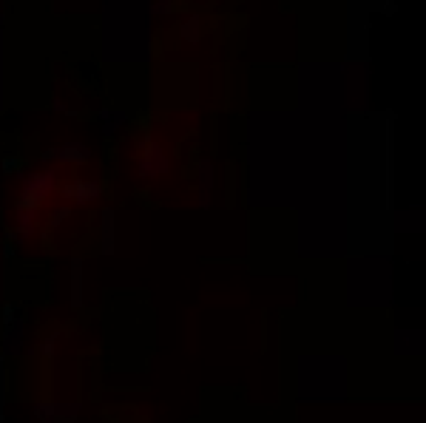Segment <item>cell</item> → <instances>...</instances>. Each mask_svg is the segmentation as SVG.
<instances>
[{
	"instance_id": "cell-1",
	"label": "cell",
	"mask_w": 426,
	"mask_h": 423,
	"mask_svg": "<svg viewBox=\"0 0 426 423\" xmlns=\"http://www.w3.org/2000/svg\"><path fill=\"white\" fill-rule=\"evenodd\" d=\"M54 194V174H34L26 185H23V194H21V207L34 210L40 207L49 196Z\"/></svg>"
},
{
	"instance_id": "cell-2",
	"label": "cell",
	"mask_w": 426,
	"mask_h": 423,
	"mask_svg": "<svg viewBox=\"0 0 426 423\" xmlns=\"http://www.w3.org/2000/svg\"><path fill=\"white\" fill-rule=\"evenodd\" d=\"M63 194L68 199H77V202H88V199H94L97 194H100V188L91 185V182H71V185H66Z\"/></svg>"
}]
</instances>
